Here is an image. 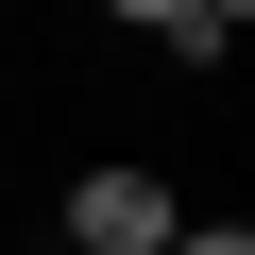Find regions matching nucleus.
Here are the masks:
<instances>
[{
	"mask_svg": "<svg viewBox=\"0 0 255 255\" xmlns=\"http://www.w3.org/2000/svg\"><path fill=\"white\" fill-rule=\"evenodd\" d=\"M170 255H255V221H204V204H187V238H170Z\"/></svg>",
	"mask_w": 255,
	"mask_h": 255,
	"instance_id": "obj_3",
	"label": "nucleus"
},
{
	"mask_svg": "<svg viewBox=\"0 0 255 255\" xmlns=\"http://www.w3.org/2000/svg\"><path fill=\"white\" fill-rule=\"evenodd\" d=\"M187 238V187L170 170H85L68 187V255H170Z\"/></svg>",
	"mask_w": 255,
	"mask_h": 255,
	"instance_id": "obj_1",
	"label": "nucleus"
},
{
	"mask_svg": "<svg viewBox=\"0 0 255 255\" xmlns=\"http://www.w3.org/2000/svg\"><path fill=\"white\" fill-rule=\"evenodd\" d=\"M119 34H136L153 68H221L238 51V0H119Z\"/></svg>",
	"mask_w": 255,
	"mask_h": 255,
	"instance_id": "obj_2",
	"label": "nucleus"
}]
</instances>
